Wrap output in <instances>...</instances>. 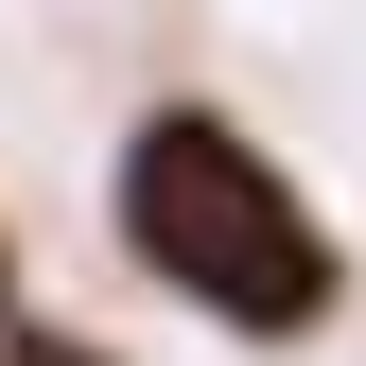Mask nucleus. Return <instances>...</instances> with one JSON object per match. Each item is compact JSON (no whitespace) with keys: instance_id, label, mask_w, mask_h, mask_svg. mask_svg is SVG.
<instances>
[{"instance_id":"nucleus-1","label":"nucleus","mask_w":366,"mask_h":366,"mask_svg":"<svg viewBox=\"0 0 366 366\" xmlns=\"http://www.w3.org/2000/svg\"><path fill=\"white\" fill-rule=\"evenodd\" d=\"M122 244H140L192 314H227V332H314L332 280H349L332 227H314V192L227 105H157L140 140H122Z\"/></svg>"}]
</instances>
